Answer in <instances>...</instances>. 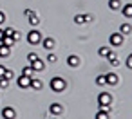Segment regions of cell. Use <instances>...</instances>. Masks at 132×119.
<instances>
[{"mask_svg":"<svg viewBox=\"0 0 132 119\" xmlns=\"http://www.w3.org/2000/svg\"><path fill=\"white\" fill-rule=\"evenodd\" d=\"M65 87H67V83H65L63 78H58V76H56V78L51 79V88H53L54 92H63Z\"/></svg>","mask_w":132,"mask_h":119,"instance_id":"1","label":"cell"},{"mask_svg":"<svg viewBox=\"0 0 132 119\" xmlns=\"http://www.w3.org/2000/svg\"><path fill=\"white\" fill-rule=\"evenodd\" d=\"M110 101H112V97H110L109 92H101V94L98 96V103H100V106H101L103 110H107V112H110V108H109Z\"/></svg>","mask_w":132,"mask_h":119,"instance_id":"2","label":"cell"},{"mask_svg":"<svg viewBox=\"0 0 132 119\" xmlns=\"http://www.w3.org/2000/svg\"><path fill=\"white\" fill-rule=\"evenodd\" d=\"M27 42H29L31 45L40 43V42H42V33H40V31H36V29H33V31L27 34Z\"/></svg>","mask_w":132,"mask_h":119,"instance_id":"3","label":"cell"},{"mask_svg":"<svg viewBox=\"0 0 132 119\" xmlns=\"http://www.w3.org/2000/svg\"><path fill=\"white\" fill-rule=\"evenodd\" d=\"M123 40H125V38H123L121 33H112V34H110V43H112V45H123Z\"/></svg>","mask_w":132,"mask_h":119,"instance_id":"4","label":"cell"},{"mask_svg":"<svg viewBox=\"0 0 132 119\" xmlns=\"http://www.w3.org/2000/svg\"><path fill=\"white\" fill-rule=\"evenodd\" d=\"M31 63V69L35 70V72H40V70H44V67H45V63L40 60V58H36V60H33V61H29Z\"/></svg>","mask_w":132,"mask_h":119,"instance_id":"5","label":"cell"},{"mask_svg":"<svg viewBox=\"0 0 132 119\" xmlns=\"http://www.w3.org/2000/svg\"><path fill=\"white\" fill-rule=\"evenodd\" d=\"M49 112H51L53 115H60V114L63 112V105H60V103H53V105L49 106Z\"/></svg>","mask_w":132,"mask_h":119,"instance_id":"6","label":"cell"},{"mask_svg":"<svg viewBox=\"0 0 132 119\" xmlns=\"http://www.w3.org/2000/svg\"><path fill=\"white\" fill-rule=\"evenodd\" d=\"M29 83H31V78H29V76H24V74H22V76L18 78V87H20V88H29Z\"/></svg>","mask_w":132,"mask_h":119,"instance_id":"7","label":"cell"},{"mask_svg":"<svg viewBox=\"0 0 132 119\" xmlns=\"http://www.w3.org/2000/svg\"><path fill=\"white\" fill-rule=\"evenodd\" d=\"M105 78H107V85H118V81H119L118 74H114V72H109V74H105Z\"/></svg>","mask_w":132,"mask_h":119,"instance_id":"8","label":"cell"},{"mask_svg":"<svg viewBox=\"0 0 132 119\" xmlns=\"http://www.w3.org/2000/svg\"><path fill=\"white\" fill-rule=\"evenodd\" d=\"M29 87L31 88H35V90H40L42 87H44V83H42V79H38V78H31V83H29Z\"/></svg>","mask_w":132,"mask_h":119,"instance_id":"9","label":"cell"},{"mask_svg":"<svg viewBox=\"0 0 132 119\" xmlns=\"http://www.w3.org/2000/svg\"><path fill=\"white\" fill-rule=\"evenodd\" d=\"M42 45H44V49L53 51V49H54V40H53V38H44V40H42Z\"/></svg>","mask_w":132,"mask_h":119,"instance_id":"10","label":"cell"},{"mask_svg":"<svg viewBox=\"0 0 132 119\" xmlns=\"http://www.w3.org/2000/svg\"><path fill=\"white\" fill-rule=\"evenodd\" d=\"M67 65H69V67H72V69H74V67H78V65H80V58H78V56H74V54H72V56H69V58H67Z\"/></svg>","mask_w":132,"mask_h":119,"instance_id":"11","label":"cell"},{"mask_svg":"<svg viewBox=\"0 0 132 119\" xmlns=\"http://www.w3.org/2000/svg\"><path fill=\"white\" fill-rule=\"evenodd\" d=\"M2 117H6V119H13V117H15V110L9 108V106H6V108L2 110Z\"/></svg>","mask_w":132,"mask_h":119,"instance_id":"12","label":"cell"},{"mask_svg":"<svg viewBox=\"0 0 132 119\" xmlns=\"http://www.w3.org/2000/svg\"><path fill=\"white\" fill-rule=\"evenodd\" d=\"M11 54V47H7V45H0V58H7Z\"/></svg>","mask_w":132,"mask_h":119,"instance_id":"13","label":"cell"},{"mask_svg":"<svg viewBox=\"0 0 132 119\" xmlns=\"http://www.w3.org/2000/svg\"><path fill=\"white\" fill-rule=\"evenodd\" d=\"M107 58H109V63H110L112 67H118V65H119V61H118V56H116L114 52H109V54H107Z\"/></svg>","mask_w":132,"mask_h":119,"instance_id":"14","label":"cell"},{"mask_svg":"<svg viewBox=\"0 0 132 119\" xmlns=\"http://www.w3.org/2000/svg\"><path fill=\"white\" fill-rule=\"evenodd\" d=\"M109 7H110L112 11L121 9V0H109Z\"/></svg>","mask_w":132,"mask_h":119,"instance_id":"15","label":"cell"},{"mask_svg":"<svg viewBox=\"0 0 132 119\" xmlns=\"http://www.w3.org/2000/svg\"><path fill=\"white\" fill-rule=\"evenodd\" d=\"M2 43H4V45H7V47H13V45H15V38H13V36H6V34H4Z\"/></svg>","mask_w":132,"mask_h":119,"instance_id":"16","label":"cell"},{"mask_svg":"<svg viewBox=\"0 0 132 119\" xmlns=\"http://www.w3.org/2000/svg\"><path fill=\"white\" fill-rule=\"evenodd\" d=\"M132 31V27H130V24H121V27H119V33L125 36V34H128Z\"/></svg>","mask_w":132,"mask_h":119,"instance_id":"17","label":"cell"},{"mask_svg":"<svg viewBox=\"0 0 132 119\" xmlns=\"http://www.w3.org/2000/svg\"><path fill=\"white\" fill-rule=\"evenodd\" d=\"M96 85H98V87H105V85H107V78H105V74H100V76L96 78Z\"/></svg>","mask_w":132,"mask_h":119,"instance_id":"18","label":"cell"},{"mask_svg":"<svg viewBox=\"0 0 132 119\" xmlns=\"http://www.w3.org/2000/svg\"><path fill=\"white\" fill-rule=\"evenodd\" d=\"M123 15H125L127 18H130V16H132V4H127V6H123Z\"/></svg>","mask_w":132,"mask_h":119,"instance_id":"19","label":"cell"},{"mask_svg":"<svg viewBox=\"0 0 132 119\" xmlns=\"http://www.w3.org/2000/svg\"><path fill=\"white\" fill-rule=\"evenodd\" d=\"M38 22H40V18H38V16H36V13H35V15H31V16H29V24H31V25H33V27H35V25H38Z\"/></svg>","mask_w":132,"mask_h":119,"instance_id":"20","label":"cell"},{"mask_svg":"<svg viewBox=\"0 0 132 119\" xmlns=\"http://www.w3.org/2000/svg\"><path fill=\"white\" fill-rule=\"evenodd\" d=\"M110 52V49L109 47H100V51H98V54L101 56V58H107V54Z\"/></svg>","mask_w":132,"mask_h":119,"instance_id":"21","label":"cell"},{"mask_svg":"<svg viewBox=\"0 0 132 119\" xmlns=\"http://www.w3.org/2000/svg\"><path fill=\"white\" fill-rule=\"evenodd\" d=\"M22 74H24V76H29V78H33V76H35V70H33L31 67H24Z\"/></svg>","mask_w":132,"mask_h":119,"instance_id":"22","label":"cell"},{"mask_svg":"<svg viewBox=\"0 0 132 119\" xmlns=\"http://www.w3.org/2000/svg\"><path fill=\"white\" fill-rule=\"evenodd\" d=\"M9 87V79L4 78V76H0V88H7Z\"/></svg>","mask_w":132,"mask_h":119,"instance_id":"23","label":"cell"},{"mask_svg":"<svg viewBox=\"0 0 132 119\" xmlns=\"http://www.w3.org/2000/svg\"><path fill=\"white\" fill-rule=\"evenodd\" d=\"M96 117H98V119H109V112L101 108V112H98V114H96Z\"/></svg>","mask_w":132,"mask_h":119,"instance_id":"24","label":"cell"},{"mask_svg":"<svg viewBox=\"0 0 132 119\" xmlns=\"http://www.w3.org/2000/svg\"><path fill=\"white\" fill-rule=\"evenodd\" d=\"M13 76H15V74H13V70H9V69H7V70H4V78H7L9 81L13 79Z\"/></svg>","mask_w":132,"mask_h":119,"instance_id":"25","label":"cell"},{"mask_svg":"<svg viewBox=\"0 0 132 119\" xmlns=\"http://www.w3.org/2000/svg\"><path fill=\"white\" fill-rule=\"evenodd\" d=\"M85 20H83V15H76L74 16V24H83Z\"/></svg>","mask_w":132,"mask_h":119,"instance_id":"26","label":"cell"},{"mask_svg":"<svg viewBox=\"0 0 132 119\" xmlns=\"http://www.w3.org/2000/svg\"><path fill=\"white\" fill-rule=\"evenodd\" d=\"M4 34H6V36H13V34H15V29H13V27H7V29L4 31Z\"/></svg>","mask_w":132,"mask_h":119,"instance_id":"27","label":"cell"},{"mask_svg":"<svg viewBox=\"0 0 132 119\" xmlns=\"http://www.w3.org/2000/svg\"><path fill=\"white\" fill-rule=\"evenodd\" d=\"M36 58H38V54H36V52H29V54H27V60H29V61L36 60Z\"/></svg>","mask_w":132,"mask_h":119,"instance_id":"28","label":"cell"},{"mask_svg":"<svg viewBox=\"0 0 132 119\" xmlns=\"http://www.w3.org/2000/svg\"><path fill=\"white\" fill-rule=\"evenodd\" d=\"M47 61H49V63H54V61H56V56H54V54H49V56H47Z\"/></svg>","mask_w":132,"mask_h":119,"instance_id":"29","label":"cell"},{"mask_svg":"<svg viewBox=\"0 0 132 119\" xmlns=\"http://www.w3.org/2000/svg\"><path fill=\"white\" fill-rule=\"evenodd\" d=\"M127 67H128V69L132 70V54H130V56L127 58Z\"/></svg>","mask_w":132,"mask_h":119,"instance_id":"30","label":"cell"},{"mask_svg":"<svg viewBox=\"0 0 132 119\" xmlns=\"http://www.w3.org/2000/svg\"><path fill=\"white\" fill-rule=\"evenodd\" d=\"M92 18H94L92 15H83V20H85V22H92Z\"/></svg>","mask_w":132,"mask_h":119,"instance_id":"31","label":"cell"},{"mask_svg":"<svg viewBox=\"0 0 132 119\" xmlns=\"http://www.w3.org/2000/svg\"><path fill=\"white\" fill-rule=\"evenodd\" d=\"M24 15H26V16H31V15H35V11H31V9H26V11H24Z\"/></svg>","mask_w":132,"mask_h":119,"instance_id":"32","label":"cell"},{"mask_svg":"<svg viewBox=\"0 0 132 119\" xmlns=\"http://www.w3.org/2000/svg\"><path fill=\"white\" fill-rule=\"evenodd\" d=\"M4 22H6V15L0 11V24H4Z\"/></svg>","mask_w":132,"mask_h":119,"instance_id":"33","label":"cell"},{"mask_svg":"<svg viewBox=\"0 0 132 119\" xmlns=\"http://www.w3.org/2000/svg\"><path fill=\"white\" fill-rule=\"evenodd\" d=\"M4 70H6V69H4L2 65H0V76H4Z\"/></svg>","mask_w":132,"mask_h":119,"instance_id":"34","label":"cell"},{"mask_svg":"<svg viewBox=\"0 0 132 119\" xmlns=\"http://www.w3.org/2000/svg\"><path fill=\"white\" fill-rule=\"evenodd\" d=\"M2 38H4V31L0 29V42H2Z\"/></svg>","mask_w":132,"mask_h":119,"instance_id":"35","label":"cell"}]
</instances>
